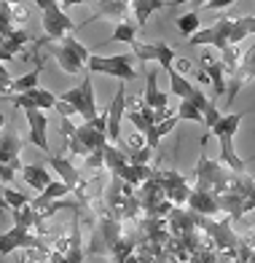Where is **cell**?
Returning <instances> with one entry per match:
<instances>
[{"label":"cell","mask_w":255,"mask_h":263,"mask_svg":"<svg viewBox=\"0 0 255 263\" xmlns=\"http://www.w3.org/2000/svg\"><path fill=\"white\" fill-rule=\"evenodd\" d=\"M19 172H22L24 180H27V185H30V188H35L38 194H43V191H46L48 185H51V180H54L51 172L43 170V166H35V164H30V166H22Z\"/></svg>","instance_id":"cell-17"},{"label":"cell","mask_w":255,"mask_h":263,"mask_svg":"<svg viewBox=\"0 0 255 263\" xmlns=\"http://www.w3.org/2000/svg\"><path fill=\"white\" fill-rule=\"evenodd\" d=\"M59 129H62V135H65V137H72V135H76V126H72L67 118H62V126H59Z\"/></svg>","instance_id":"cell-47"},{"label":"cell","mask_w":255,"mask_h":263,"mask_svg":"<svg viewBox=\"0 0 255 263\" xmlns=\"http://www.w3.org/2000/svg\"><path fill=\"white\" fill-rule=\"evenodd\" d=\"M215 199H217V207H221L223 212H228V218H231V220H239L242 215H245V199L231 194V191H226V194L215 196Z\"/></svg>","instance_id":"cell-20"},{"label":"cell","mask_w":255,"mask_h":263,"mask_svg":"<svg viewBox=\"0 0 255 263\" xmlns=\"http://www.w3.org/2000/svg\"><path fill=\"white\" fill-rule=\"evenodd\" d=\"M188 210L196 212V215H204V218H212V215L221 212V207H217V199L212 194H207V191H191L188 196Z\"/></svg>","instance_id":"cell-14"},{"label":"cell","mask_w":255,"mask_h":263,"mask_svg":"<svg viewBox=\"0 0 255 263\" xmlns=\"http://www.w3.org/2000/svg\"><path fill=\"white\" fill-rule=\"evenodd\" d=\"M164 6H169V3H164V0H132L129 8L135 11L137 30H140V27H145V22L151 19V14H153L156 8H164Z\"/></svg>","instance_id":"cell-19"},{"label":"cell","mask_w":255,"mask_h":263,"mask_svg":"<svg viewBox=\"0 0 255 263\" xmlns=\"http://www.w3.org/2000/svg\"><path fill=\"white\" fill-rule=\"evenodd\" d=\"M231 3H234V0H207V3H204V8L215 11V8H228Z\"/></svg>","instance_id":"cell-46"},{"label":"cell","mask_w":255,"mask_h":263,"mask_svg":"<svg viewBox=\"0 0 255 263\" xmlns=\"http://www.w3.org/2000/svg\"><path fill=\"white\" fill-rule=\"evenodd\" d=\"M177 118L180 121H196V124H202V113L193 107L188 100H180V107H177Z\"/></svg>","instance_id":"cell-37"},{"label":"cell","mask_w":255,"mask_h":263,"mask_svg":"<svg viewBox=\"0 0 255 263\" xmlns=\"http://www.w3.org/2000/svg\"><path fill=\"white\" fill-rule=\"evenodd\" d=\"M86 166H89V170H100V166H105V161H102V151L89 153V156H86Z\"/></svg>","instance_id":"cell-43"},{"label":"cell","mask_w":255,"mask_h":263,"mask_svg":"<svg viewBox=\"0 0 255 263\" xmlns=\"http://www.w3.org/2000/svg\"><path fill=\"white\" fill-rule=\"evenodd\" d=\"M188 102L193 105V107H196V110L202 113L204 110V107H207L210 105V97H207V94H204L202 89H193V94H191V97H188Z\"/></svg>","instance_id":"cell-41"},{"label":"cell","mask_w":255,"mask_h":263,"mask_svg":"<svg viewBox=\"0 0 255 263\" xmlns=\"http://www.w3.org/2000/svg\"><path fill=\"white\" fill-rule=\"evenodd\" d=\"M62 102L72 105L76 107V113L83 116V121H92L94 116H100V110H97V102H94V86H92V78L86 76L78 86H72L62 94Z\"/></svg>","instance_id":"cell-5"},{"label":"cell","mask_w":255,"mask_h":263,"mask_svg":"<svg viewBox=\"0 0 255 263\" xmlns=\"http://www.w3.org/2000/svg\"><path fill=\"white\" fill-rule=\"evenodd\" d=\"M129 3L126 0H100L97 3V11L86 19V22H97V19H105V16H124V14H129ZM83 22V25H86Z\"/></svg>","instance_id":"cell-18"},{"label":"cell","mask_w":255,"mask_h":263,"mask_svg":"<svg viewBox=\"0 0 255 263\" xmlns=\"http://www.w3.org/2000/svg\"><path fill=\"white\" fill-rule=\"evenodd\" d=\"M27 41H30L27 30H14V32L8 35V38L3 41V49H6L8 54H14V57H16V51H19V49H22V46L27 43Z\"/></svg>","instance_id":"cell-36"},{"label":"cell","mask_w":255,"mask_h":263,"mask_svg":"<svg viewBox=\"0 0 255 263\" xmlns=\"http://www.w3.org/2000/svg\"><path fill=\"white\" fill-rule=\"evenodd\" d=\"M228 180L231 177L223 170V164H217L202 153L196 161V191H207L212 196H221L228 191Z\"/></svg>","instance_id":"cell-2"},{"label":"cell","mask_w":255,"mask_h":263,"mask_svg":"<svg viewBox=\"0 0 255 263\" xmlns=\"http://www.w3.org/2000/svg\"><path fill=\"white\" fill-rule=\"evenodd\" d=\"M3 199H6L8 210H22L24 204H30V201H32L27 194H22V191H14L11 185H3Z\"/></svg>","instance_id":"cell-33"},{"label":"cell","mask_w":255,"mask_h":263,"mask_svg":"<svg viewBox=\"0 0 255 263\" xmlns=\"http://www.w3.org/2000/svg\"><path fill=\"white\" fill-rule=\"evenodd\" d=\"M19 153H22V137L16 132H0V164L19 172L22 170Z\"/></svg>","instance_id":"cell-10"},{"label":"cell","mask_w":255,"mask_h":263,"mask_svg":"<svg viewBox=\"0 0 255 263\" xmlns=\"http://www.w3.org/2000/svg\"><path fill=\"white\" fill-rule=\"evenodd\" d=\"M191 191H193V188H188V185H180V188H175V191H169L167 199L172 201V207H183V204H188Z\"/></svg>","instance_id":"cell-39"},{"label":"cell","mask_w":255,"mask_h":263,"mask_svg":"<svg viewBox=\"0 0 255 263\" xmlns=\"http://www.w3.org/2000/svg\"><path fill=\"white\" fill-rule=\"evenodd\" d=\"M107 145V135H102V132H97L89 121H83L81 126H76V135L70 137V153L72 156H83L86 159L89 153L94 151H102Z\"/></svg>","instance_id":"cell-6"},{"label":"cell","mask_w":255,"mask_h":263,"mask_svg":"<svg viewBox=\"0 0 255 263\" xmlns=\"http://www.w3.org/2000/svg\"><path fill=\"white\" fill-rule=\"evenodd\" d=\"M121 236H124V231H121L118 218H107L105 215V218L97 220V226H94L92 242L86 247V255H111Z\"/></svg>","instance_id":"cell-4"},{"label":"cell","mask_w":255,"mask_h":263,"mask_svg":"<svg viewBox=\"0 0 255 263\" xmlns=\"http://www.w3.org/2000/svg\"><path fill=\"white\" fill-rule=\"evenodd\" d=\"M126 116V89L124 83L118 86V91L113 94L111 105H107V142H121V121Z\"/></svg>","instance_id":"cell-8"},{"label":"cell","mask_w":255,"mask_h":263,"mask_svg":"<svg viewBox=\"0 0 255 263\" xmlns=\"http://www.w3.org/2000/svg\"><path fill=\"white\" fill-rule=\"evenodd\" d=\"M156 180H159V185H161V191H164V196L169 194V191H175V188H180V185H188L186 183V177L180 175V172H156Z\"/></svg>","instance_id":"cell-29"},{"label":"cell","mask_w":255,"mask_h":263,"mask_svg":"<svg viewBox=\"0 0 255 263\" xmlns=\"http://www.w3.org/2000/svg\"><path fill=\"white\" fill-rule=\"evenodd\" d=\"M221 118H223V116H221V110H217V105H215V102L210 100V105H207V107H204V110H202V124L207 126V129H212V126H215L217 121H221Z\"/></svg>","instance_id":"cell-38"},{"label":"cell","mask_w":255,"mask_h":263,"mask_svg":"<svg viewBox=\"0 0 255 263\" xmlns=\"http://www.w3.org/2000/svg\"><path fill=\"white\" fill-rule=\"evenodd\" d=\"M239 124H242V113H228V116H223L221 121L212 126V132H215L217 140H234Z\"/></svg>","instance_id":"cell-21"},{"label":"cell","mask_w":255,"mask_h":263,"mask_svg":"<svg viewBox=\"0 0 255 263\" xmlns=\"http://www.w3.org/2000/svg\"><path fill=\"white\" fill-rule=\"evenodd\" d=\"M126 118L132 121V126H135V129L140 132V135H145V132L151 129V124H148V121H145V118L140 116V110H129V113H126Z\"/></svg>","instance_id":"cell-40"},{"label":"cell","mask_w":255,"mask_h":263,"mask_svg":"<svg viewBox=\"0 0 255 263\" xmlns=\"http://www.w3.org/2000/svg\"><path fill=\"white\" fill-rule=\"evenodd\" d=\"M231 78H234V81H239L242 86H245L247 81H252V78H255V46H252V49H250L245 57H242V65H239V70H236V73H234Z\"/></svg>","instance_id":"cell-23"},{"label":"cell","mask_w":255,"mask_h":263,"mask_svg":"<svg viewBox=\"0 0 255 263\" xmlns=\"http://www.w3.org/2000/svg\"><path fill=\"white\" fill-rule=\"evenodd\" d=\"M156 62L164 67V73L169 76L175 70V49L167 43H156Z\"/></svg>","instance_id":"cell-32"},{"label":"cell","mask_w":255,"mask_h":263,"mask_svg":"<svg viewBox=\"0 0 255 263\" xmlns=\"http://www.w3.org/2000/svg\"><path fill=\"white\" fill-rule=\"evenodd\" d=\"M247 247H252V250H255V231L247 236Z\"/></svg>","instance_id":"cell-48"},{"label":"cell","mask_w":255,"mask_h":263,"mask_svg":"<svg viewBox=\"0 0 255 263\" xmlns=\"http://www.w3.org/2000/svg\"><path fill=\"white\" fill-rule=\"evenodd\" d=\"M151 153H153V151H151L148 145H142L140 151H132V153H129V164H148V161H151Z\"/></svg>","instance_id":"cell-42"},{"label":"cell","mask_w":255,"mask_h":263,"mask_svg":"<svg viewBox=\"0 0 255 263\" xmlns=\"http://www.w3.org/2000/svg\"><path fill=\"white\" fill-rule=\"evenodd\" d=\"M14 3H8V0H0V35L8 38L11 32H14Z\"/></svg>","instance_id":"cell-28"},{"label":"cell","mask_w":255,"mask_h":263,"mask_svg":"<svg viewBox=\"0 0 255 263\" xmlns=\"http://www.w3.org/2000/svg\"><path fill=\"white\" fill-rule=\"evenodd\" d=\"M48 164H51V170H54L59 177H62V183H67L72 191H78L81 201H86V196H83V191H81V185H83L81 172L70 164V159H65V156H51V159H48Z\"/></svg>","instance_id":"cell-12"},{"label":"cell","mask_w":255,"mask_h":263,"mask_svg":"<svg viewBox=\"0 0 255 263\" xmlns=\"http://www.w3.org/2000/svg\"><path fill=\"white\" fill-rule=\"evenodd\" d=\"M57 113L62 116V118H70V116H76V107L67 105V102H62V100H57Z\"/></svg>","instance_id":"cell-45"},{"label":"cell","mask_w":255,"mask_h":263,"mask_svg":"<svg viewBox=\"0 0 255 263\" xmlns=\"http://www.w3.org/2000/svg\"><path fill=\"white\" fill-rule=\"evenodd\" d=\"M38 78H41V70H32V73L22 76V78H16L14 83H11V91H14V94H24V91L38 89ZM11 91H8V94H11Z\"/></svg>","instance_id":"cell-31"},{"label":"cell","mask_w":255,"mask_h":263,"mask_svg":"<svg viewBox=\"0 0 255 263\" xmlns=\"http://www.w3.org/2000/svg\"><path fill=\"white\" fill-rule=\"evenodd\" d=\"M22 247H41V239L24 226H14L8 234H0V255H8Z\"/></svg>","instance_id":"cell-9"},{"label":"cell","mask_w":255,"mask_h":263,"mask_svg":"<svg viewBox=\"0 0 255 263\" xmlns=\"http://www.w3.org/2000/svg\"><path fill=\"white\" fill-rule=\"evenodd\" d=\"M132 59H135L132 54H116V57H100V54H92V57H89V62H86V70H89V73H105V76L118 78L121 83H124V81L137 78Z\"/></svg>","instance_id":"cell-3"},{"label":"cell","mask_w":255,"mask_h":263,"mask_svg":"<svg viewBox=\"0 0 255 263\" xmlns=\"http://www.w3.org/2000/svg\"><path fill=\"white\" fill-rule=\"evenodd\" d=\"M35 8H41V22H43V38L38 46L46 43H59L65 35H76V22H72L57 0H35Z\"/></svg>","instance_id":"cell-1"},{"label":"cell","mask_w":255,"mask_h":263,"mask_svg":"<svg viewBox=\"0 0 255 263\" xmlns=\"http://www.w3.org/2000/svg\"><path fill=\"white\" fill-rule=\"evenodd\" d=\"M107 41H111V43H129L132 46L137 41V25H132V22H118L113 35Z\"/></svg>","instance_id":"cell-24"},{"label":"cell","mask_w":255,"mask_h":263,"mask_svg":"<svg viewBox=\"0 0 255 263\" xmlns=\"http://www.w3.org/2000/svg\"><path fill=\"white\" fill-rule=\"evenodd\" d=\"M142 102L151 107V110H164V107L169 105V97L159 89V76L153 73H148V78H145V97H142Z\"/></svg>","instance_id":"cell-15"},{"label":"cell","mask_w":255,"mask_h":263,"mask_svg":"<svg viewBox=\"0 0 255 263\" xmlns=\"http://www.w3.org/2000/svg\"><path fill=\"white\" fill-rule=\"evenodd\" d=\"M132 57L140 59L142 65H148V62H156V43H132Z\"/></svg>","instance_id":"cell-35"},{"label":"cell","mask_w":255,"mask_h":263,"mask_svg":"<svg viewBox=\"0 0 255 263\" xmlns=\"http://www.w3.org/2000/svg\"><path fill=\"white\" fill-rule=\"evenodd\" d=\"M27 97L32 100V105L38 107V110H48V107H57V94H51L48 89H32V91H24Z\"/></svg>","instance_id":"cell-27"},{"label":"cell","mask_w":255,"mask_h":263,"mask_svg":"<svg viewBox=\"0 0 255 263\" xmlns=\"http://www.w3.org/2000/svg\"><path fill=\"white\" fill-rule=\"evenodd\" d=\"M242 54L236 46H228V49H223V59H221V65H223V70H226V76H234L236 70H239V65H242Z\"/></svg>","instance_id":"cell-30"},{"label":"cell","mask_w":255,"mask_h":263,"mask_svg":"<svg viewBox=\"0 0 255 263\" xmlns=\"http://www.w3.org/2000/svg\"><path fill=\"white\" fill-rule=\"evenodd\" d=\"M231 25H234V19H217L212 27H204L199 30L196 35H191L188 43L191 46H212V49L217 51H223L228 49V35H231Z\"/></svg>","instance_id":"cell-7"},{"label":"cell","mask_w":255,"mask_h":263,"mask_svg":"<svg viewBox=\"0 0 255 263\" xmlns=\"http://www.w3.org/2000/svg\"><path fill=\"white\" fill-rule=\"evenodd\" d=\"M177 30H180V35H183L186 41L191 38V35H196V32L202 30V19H199V14L188 11V14L177 16Z\"/></svg>","instance_id":"cell-25"},{"label":"cell","mask_w":255,"mask_h":263,"mask_svg":"<svg viewBox=\"0 0 255 263\" xmlns=\"http://www.w3.org/2000/svg\"><path fill=\"white\" fill-rule=\"evenodd\" d=\"M169 86H172V94H177L180 100H188L191 94H193V89H196L188 78L180 76L177 70H172V73H169Z\"/></svg>","instance_id":"cell-26"},{"label":"cell","mask_w":255,"mask_h":263,"mask_svg":"<svg viewBox=\"0 0 255 263\" xmlns=\"http://www.w3.org/2000/svg\"><path fill=\"white\" fill-rule=\"evenodd\" d=\"M27 113V124H30V142L38 145L43 153H48V140H46V132H48V118L43 116V110L32 107V110H24Z\"/></svg>","instance_id":"cell-13"},{"label":"cell","mask_w":255,"mask_h":263,"mask_svg":"<svg viewBox=\"0 0 255 263\" xmlns=\"http://www.w3.org/2000/svg\"><path fill=\"white\" fill-rule=\"evenodd\" d=\"M16 263H27V258H19V260H16Z\"/></svg>","instance_id":"cell-49"},{"label":"cell","mask_w":255,"mask_h":263,"mask_svg":"<svg viewBox=\"0 0 255 263\" xmlns=\"http://www.w3.org/2000/svg\"><path fill=\"white\" fill-rule=\"evenodd\" d=\"M204 73H207L212 89H215V97H221V94H226V70L221 65V59H212V54H204Z\"/></svg>","instance_id":"cell-16"},{"label":"cell","mask_w":255,"mask_h":263,"mask_svg":"<svg viewBox=\"0 0 255 263\" xmlns=\"http://www.w3.org/2000/svg\"><path fill=\"white\" fill-rule=\"evenodd\" d=\"M59 43H62V46H65V49H70L72 54H76V57L81 59V62H83V65H86V62H89V57H92V51H89V49H86V46H83V43H81V41L76 38V35H65V38H62V41H59Z\"/></svg>","instance_id":"cell-34"},{"label":"cell","mask_w":255,"mask_h":263,"mask_svg":"<svg viewBox=\"0 0 255 263\" xmlns=\"http://www.w3.org/2000/svg\"><path fill=\"white\" fill-rule=\"evenodd\" d=\"M236 25L247 35H255V16H242V19H236Z\"/></svg>","instance_id":"cell-44"},{"label":"cell","mask_w":255,"mask_h":263,"mask_svg":"<svg viewBox=\"0 0 255 263\" xmlns=\"http://www.w3.org/2000/svg\"><path fill=\"white\" fill-rule=\"evenodd\" d=\"M102 161H105V166H107V172H111V175H118V172L129 164L126 153L118 151L116 145H111V142H107V145L102 148Z\"/></svg>","instance_id":"cell-22"},{"label":"cell","mask_w":255,"mask_h":263,"mask_svg":"<svg viewBox=\"0 0 255 263\" xmlns=\"http://www.w3.org/2000/svg\"><path fill=\"white\" fill-rule=\"evenodd\" d=\"M46 49H48V54H51L54 59H57V65L65 70L67 76H83V70H86V65L81 62V59L72 54L70 49H65L62 43H46Z\"/></svg>","instance_id":"cell-11"}]
</instances>
